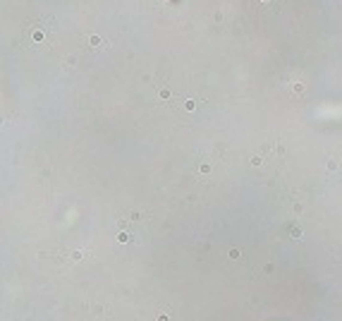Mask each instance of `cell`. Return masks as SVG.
Returning <instances> with one entry per match:
<instances>
[{
  "mask_svg": "<svg viewBox=\"0 0 342 321\" xmlns=\"http://www.w3.org/2000/svg\"><path fill=\"white\" fill-rule=\"evenodd\" d=\"M328 170H337V161H335V158L330 161V163H328Z\"/></svg>",
  "mask_w": 342,
  "mask_h": 321,
  "instance_id": "6",
  "label": "cell"
},
{
  "mask_svg": "<svg viewBox=\"0 0 342 321\" xmlns=\"http://www.w3.org/2000/svg\"><path fill=\"white\" fill-rule=\"evenodd\" d=\"M239 257H242V254H239L237 249H230V259H239Z\"/></svg>",
  "mask_w": 342,
  "mask_h": 321,
  "instance_id": "5",
  "label": "cell"
},
{
  "mask_svg": "<svg viewBox=\"0 0 342 321\" xmlns=\"http://www.w3.org/2000/svg\"><path fill=\"white\" fill-rule=\"evenodd\" d=\"M184 108H187V110H194V108H196V101H184Z\"/></svg>",
  "mask_w": 342,
  "mask_h": 321,
  "instance_id": "2",
  "label": "cell"
},
{
  "mask_svg": "<svg viewBox=\"0 0 342 321\" xmlns=\"http://www.w3.org/2000/svg\"><path fill=\"white\" fill-rule=\"evenodd\" d=\"M89 43H91V46H100V38H98V36H91Z\"/></svg>",
  "mask_w": 342,
  "mask_h": 321,
  "instance_id": "3",
  "label": "cell"
},
{
  "mask_svg": "<svg viewBox=\"0 0 342 321\" xmlns=\"http://www.w3.org/2000/svg\"><path fill=\"white\" fill-rule=\"evenodd\" d=\"M292 91H294V93H301V91H304V84H301V82H294V84H292Z\"/></svg>",
  "mask_w": 342,
  "mask_h": 321,
  "instance_id": "1",
  "label": "cell"
},
{
  "mask_svg": "<svg viewBox=\"0 0 342 321\" xmlns=\"http://www.w3.org/2000/svg\"><path fill=\"white\" fill-rule=\"evenodd\" d=\"M117 240H120V242H129V235H127V232H120V235H117Z\"/></svg>",
  "mask_w": 342,
  "mask_h": 321,
  "instance_id": "4",
  "label": "cell"
}]
</instances>
